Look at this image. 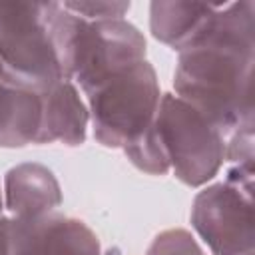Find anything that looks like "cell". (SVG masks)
<instances>
[{"instance_id":"cell-9","label":"cell","mask_w":255,"mask_h":255,"mask_svg":"<svg viewBox=\"0 0 255 255\" xmlns=\"http://www.w3.org/2000/svg\"><path fill=\"white\" fill-rule=\"evenodd\" d=\"M62 195L50 169L38 163H24L6 175V205L14 217L32 219L52 213Z\"/></svg>"},{"instance_id":"cell-14","label":"cell","mask_w":255,"mask_h":255,"mask_svg":"<svg viewBox=\"0 0 255 255\" xmlns=\"http://www.w3.org/2000/svg\"><path fill=\"white\" fill-rule=\"evenodd\" d=\"M64 8L86 20H114L129 10V2H64Z\"/></svg>"},{"instance_id":"cell-11","label":"cell","mask_w":255,"mask_h":255,"mask_svg":"<svg viewBox=\"0 0 255 255\" xmlns=\"http://www.w3.org/2000/svg\"><path fill=\"white\" fill-rule=\"evenodd\" d=\"M215 4L201 2H153L151 32L163 44L183 50L213 14Z\"/></svg>"},{"instance_id":"cell-3","label":"cell","mask_w":255,"mask_h":255,"mask_svg":"<svg viewBox=\"0 0 255 255\" xmlns=\"http://www.w3.org/2000/svg\"><path fill=\"white\" fill-rule=\"evenodd\" d=\"M88 98L94 137L106 147H124L141 135L153 124L161 100L155 70L145 60L102 82Z\"/></svg>"},{"instance_id":"cell-4","label":"cell","mask_w":255,"mask_h":255,"mask_svg":"<svg viewBox=\"0 0 255 255\" xmlns=\"http://www.w3.org/2000/svg\"><path fill=\"white\" fill-rule=\"evenodd\" d=\"M155 129L169 167L187 185L211 179L225 159V137L195 108L177 96H163L155 114Z\"/></svg>"},{"instance_id":"cell-6","label":"cell","mask_w":255,"mask_h":255,"mask_svg":"<svg viewBox=\"0 0 255 255\" xmlns=\"http://www.w3.org/2000/svg\"><path fill=\"white\" fill-rule=\"evenodd\" d=\"M191 223L213 255L253 253V197L231 183L203 189L191 209Z\"/></svg>"},{"instance_id":"cell-1","label":"cell","mask_w":255,"mask_h":255,"mask_svg":"<svg viewBox=\"0 0 255 255\" xmlns=\"http://www.w3.org/2000/svg\"><path fill=\"white\" fill-rule=\"evenodd\" d=\"M253 2L215 4L199 34L179 50L177 98L227 137L253 128Z\"/></svg>"},{"instance_id":"cell-10","label":"cell","mask_w":255,"mask_h":255,"mask_svg":"<svg viewBox=\"0 0 255 255\" xmlns=\"http://www.w3.org/2000/svg\"><path fill=\"white\" fill-rule=\"evenodd\" d=\"M42 118L40 92L4 82L0 86V145L22 147L36 143Z\"/></svg>"},{"instance_id":"cell-15","label":"cell","mask_w":255,"mask_h":255,"mask_svg":"<svg viewBox=\"0 0 255 255\" xmlns=\"http://www.w3.org/2000/svg\"><path fill=\"white\" fill-rule=\"evenodd\" d=\"M0 255H10L8 247V229H6V217L0 219Z\"/></svg>"},{"instance_id":"cell-2","label":"cell","mask_w":255,"mask_h":255,"mask_svg":"<svg viewBox=\"0 0 255 255\" xmlns=\"http://www.w3.org/2000/svg\"><path fill=\"white\" fill-rule=\"evenodd\" d=\"M54 8L56 2H0V70L10 84L44 92L64 80Z\"/></svg>"},{"instance_id":"cell-12","label":"cell","mask_w":255,"mask_h":255,"mask_svg":"<svg viewBox=\"0 0 255 255\" xmlns=\"http://www.w3.org/2000/svg\"><path fill=\"white\" fill-rule=\"evenodd\" d=\"M126 155L131 159L133 165H137L141 171L163 175L169 169V159L163 149V143L157 135L155 124H151L141 135L131 139L128 145H124Z\"/></svg>"},{"instance_id":"cell-7","label":"cell","mask_w":255,"mask_h":255,"mask_svg":"<svg viewBox=\"0 0 255 255\" xmlns=\"http://www.w3.org/2000/svg\"><path fill=\"white\" fill-rule=\"evenodd\" d=\"M6 229L10 255H102L98 237L80 219L56 213L12 217Z\"/></svg>"},{"instance_id":"cell-5","label":"cell","mask_w":255,"mask_h":255,"mask_svg":"<svg viewBox=\"0 0 255 255\" xmlns=\"http://www.w3.org/2000/svg\"><path fill=\"white\" fill-rule=\"evenodd\" d=\"M145 40L135 26L122 18L86 20L80 16L72 44L68 78H76L88 94L112 76L141 62Z\"/></svg>"},{"instance_id":"cell-18","label":"cell","mask_w":255,"mask_h":255,"mask_svg":"<svg viewBox=\"0 0 255 255\" xmlns=\"http://www.w3.org/2000/svg\"><path fill=\"white\" fill-rule=\"evenodd\" d=\"M110 255H112V251H110Z\"/></svg>"},{"instance_id":"cell-13","label":"cell","mask_w":255,"mask_h":255,"mask_svg":"<svg viewBox=\"0 0 255 255\" xmlns=\"http://www.w3.org/2000/svg\"><path fill=\"white\" fill-rule=\"evenodd\" d=\"M147 255H203V251L185 229H169L153 239Z\"/></svg>"},{"instance_id":"cell-16","label":"cell","mask_w":255,"mask_h":255,"mask_svg":"<svg viewBox=\"0 0 255 255\" xmlns=\"http://www.w3.org/2000/svg\"><path fill=\"white\" fill-rule=\"evenodd\" d=\"M0 211H2V195H0Z\"/></svg>"},{"instance_id":"cell-8","label":"cell","mask_w":255,"mask_h":255,"mask_svg":"<svg viewBox=\"0 0 255 255\" xmlns=\"http://www.w3.org/2000/svg\"><path fill=\"white\" fill-rule=\"evenodd\" d=\"M42 118L36 143L62 141L66 145H80L86 139L90 112L78 96L70 80H60L40 92Z\"/></svg>"},{"instance_id":"cell-17","label":"cell","mask_w":255,"mask_h":255,"mask_svg":"<svg viewBox=\"0 0 255 255\" xmlns=\"http://www.w3.org/2000/svg\"><path fill=\"white\" fill-rule=\"evenodd\" d=\"M245 255H253V253H245Z\"/></svg>"}]
</instances>
